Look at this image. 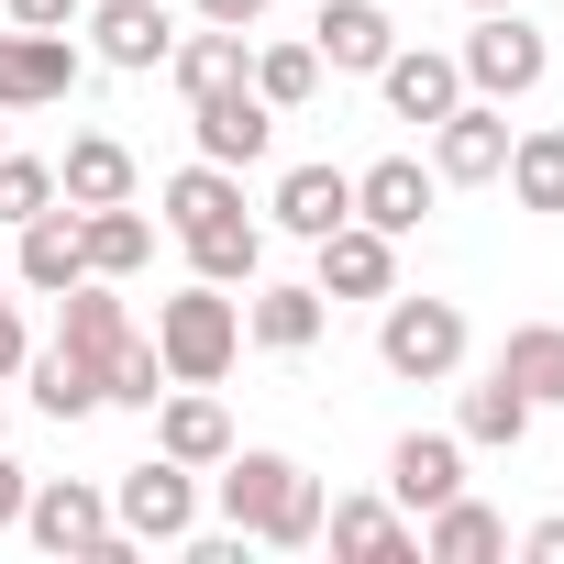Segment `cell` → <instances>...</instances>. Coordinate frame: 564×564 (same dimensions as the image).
<instances>
[{
	"label": "cell",
	"instance_id": "cell-32",
	"mask_svg": "<svg viewBox=\"0 0 564 564\" xmlns=\"http://www.w3.org/2000/svg\"><path fill=\"white\" fill-rule=\"evenodd\" d=\"M243 78H254V100H265L276 122L322 100V56H311V34H300V45H254V67H243Z\"/></svg>",
	"mask_w": 564,
	"mask_h": 564
},
{
	"label": "cell",
	"instance_id": "cell-18",
	"mask_svg": "<svg viewBox=\"0 0 564 564\" xmlns=\"http://www.w3.org/2000/svg\"><path fill=\"white\" fill-rule=\"evenodd\" d=\"M144 421H155V454H177V465H199V476L232 454V410H221L210 388H166Z\"/></svg>",
	"mask_w": 564,
	"mask_h": 564
},
{
	"label": "cell",
	"instance_id": "cell-23",
	"mask_svg": "<svg viewBox=\"0 0 564 564\" xmlns=\"http://www.w3.org/2000/svg\"><path fill=\"white\" fill-rule=\"evenodd\" d=\"M23 377H34V410H45V421H89V410H111V399H100V355H78V344L23 355Z\"/></svg>",
	"mask_w": 564,
	"mask_h": 564
},
{
	"label": "cell",
	"instance_id": "cell-17",
	"mask_svg": "<svg viewBox=\"0 0 564 564\" xmlns=\"http://www.w3.org/2000/svg\"><path fill=\"white\" fill-rule=\"evenodd\" d=\"M432 199H443V177H432L421 155H377V166L355 177V221H377V232H421Z\"/></svg>",
	"mask_w": 564,
	"mask_h": 564
},
{
	"label": "cell",
	"instance_id": "cell-3",
	"mask_svg": "<svg viewBox=\"0 0 564 564\" xmlns=\"http://www.w3.org/2000/svg\"><path fill=\"white\" fill-rule=\"evenodd\" d=\"M465 344H476V333H465L454 300H399V289H388V311H377V366H388V377L443 388V377L465 366Z\"/></svg>",
	"mask_w": 564,
	"mask_h": 564
},
{
	"label": "cell",
	"instance_id": "cell-41",
	"mask_svg": "<svg viewBox=\"0 0 564 564\" xmlns=\"http://www.w3.org/2000/svg\"><path fill=\"white\" fill-rule=\"evenodd\" d=\"M0 432H12V421H0Z\"/></svg>",
	"mask_w": 564,
	"mask_h": 564
},
{
	"label": "cell",
	"instance_id": "cell-30",
	"mask_svg": "<svg viewBox=\"0 0 564 564\" xmlns=\"http://www.w3.org/2000/svg\"><path fill=\"white\" fill-rule=\"evenodd\" d=\"M133 333V311L111 300V276H78V289H56V344H78V355H111Z\"/></svg>",
	"mask_w": 564,
	"mask_h": 564
},
{
	"label": "cell",
	"instance_id": "cell-22",
	"mask_svg": "<svg viewBox=\"0 0 564 564\" xmlns=\"http://www.w3.org/2000/svg\"><path fill=\"white\" fill-rule=\"evenodd\" d=\"M56 199H67V210H111V199H133V144H122V133H78V144L56 155Z\"/></svg>",
	"mask_w": 564,
	"mask_h": 564
},
{
	"label": "cell",
	"instance_id": "cell-1",
	"mask_svg": "<svg viewBox=\"0 0 564 564\" xmlns=\"http://www.w3.org/2000/svg\"><path fill=\"white\" fill-rule=\"evenodd\" d=\"M210 498H221V520H232L243 542H265V553H311V542H322V476L289 465V454H265V443H232V454L210 465Z\"/></svg>",
	"mask_w": 564,
	"mask_h": 564
},
{
	"label": "cell",
	"instance_id": "cell-36",
	"mask_svg": "<svg viewBox=\"0 0 564 564\" xmlns=\"http://www.w3.org/2000/svg\"><path fill=\"white\" fill-rule=\"evenodd\" d=\"M0 12H12L23 34H78V12H89V0H0Z\"/></svg>",
	"mask_w": 564,
	"mask_h": 564
},
{
	"label": "cell",
	"instance_id": "cell-34",
	"mask_svg": "<svg viewBox=\"0 0 564 564\" xmlns=\"http://www.w3.org/2000/svg\"><path fill=\"white\" fill-rule=\"evenodd\" d=\"M45 199H56V166H45V155H12V144H0V221L23 232Z\"/></svg>",
	"mask_w": 564,
	"mask_h": 564
},
{
	"label": "cell",
	"instance_id": "cell-40",
	"mask_svg": "<svg viewBox=\"0 0 564 564\" xmlns=\"http://www.w3.org/2000/svg\"><path fill=\"white\" fill-rule=\"evenodd\" d=\"M465 12H509V0H465Z\"/></svg>",
	"mask_w": 564,
	"mask_h": 564
},
{
	"label": "cell",
	"instance_id": "cell-35",
	"mask_svg": "<svg viewBox=\"0 0 564 564\" xmlns=\"http://www.w3.org/2000/svg\"><path fill=\"white\" fill-rule=\"evenodd\" d=\"M23 355H34V333H23V289L0 276V377H23Z\"/></svg>",
	"mask_w": 564,
	"mask_h": 564
},
{
	"label": "cell",
	"instance_id": "cell-29",
	"mask_svg": "<svg viewBox=\"0 0 564 564\" xmlns=\"http://www.w3.org/2000/svg\"><path fill=\"white\" fill-rule=\"evenodd\" d=\"M498 177H509V199H520V210H542V221H553V210H564V133H553V122L509 133V166H498Z\"/></svg>",
	"mask_w": 564,
	"mask_h": 564
},
{
	"label": "cell",
	"instance_id": "cell-14",
	"mask_svg": "<svg viewBox=\"0 0 564 564\" xmlns=\"http://www.w3.org/2000/svg\"><path fill=\"white\" fill-rule=\"evenodd\" d=\"M78 34H89V56L100 67H122V78H144V67H166V0H100V12H78Z\"/></svg>",
	"mask_w": 564,
	"mask_h": 564
},
{
	"label": "cell",
	"instance_id": "cell-20",
	"mask_svg": "<svg viewBox=\"0 0 564 564\" xmlns=\"http://www.w3.org/2000/svg\"><path fill=\"white\" fill-rule=\"evenodd\" d=\"M509 553V520L487 509V498H443V509H421V564H498Z\"/></svg>",
	"mask_w": 564,
	"mask_h": 564
},
{
	"label": "cell",
	"instance_id": "cell-16",
	"mask_svg": "<svg viewBox=\"0 0 564 564\" xmlns=\"http://www.w3.org/2000/svg\"><path fill=\"white\" fill-rule=\"evenodd\" d=\"M465 487V432H399L388 443V498L421 520V509H443Z\"/></svg>",
	"mask_w": 564,
	"mask_h": 564
},
{
	"label": "cell",
	"instance_id": "cell-33",
	"mask_svg": "<svg viewBox=\"0 0 564 564\" xmlns=\"http://www.w3.org/2000/svg\"><path fill=\"white\" fill-rule=\"evenodd\" d=\"M166 388H177V377H166V355H155V333H122V344L100 355V399H111V410H155Z\"/></svg>",
	"mask_w": 564,
	"mask_h": 564
},
{
	"label": "cell",
	"instance_id": "cell-21",
	"mask_svg": "<svg viewBox=\"0 0 564 564\" xmlns=\"http://www.w3.org/2000/svg\"><path fill=\"white\" fill-rule=\"evenodd\" d=\"M265 221L300 232V243H322L333 221H355V177H344V166H289V177H276V199H265Z\"/></svg>",
	"mask_w": 564,
	"mask_h": 564
},
{
	"label": "cell",
	"instance_id": "cell-27",
	"mask_svg": "<svg viewBox=\"0 0 564 564\" xmlns=\"http://www.w3.org/2000/svg\"><path fill=\"white\" fill-rule=\"evenodd\" d=\"M78 221H89V276H111V289H122V276H144V265H155V221H144L133 199L78 210Z\"/></svg>",
	"mask_w": 564,
	"mask_h": 564
},
{
	"label": "cell",
	"instance_id": "cell-7",
	"mask_svg": "<svg viewBox=\"0 0 564 564\" xmlns=\"http://www.w3.org/2000/svg\"><path fill=\"white\" fill-rule=\"evenodd\" d=\"M498 166H509V111L465 89V100L432 122V177H443V188H498Z\"/></svg>",
	"mask_w": 564,
	"mask_h": 564
},
{
	"label": "cell",
	"instance_id": "cell-42",
	"mask_svg": "<svg viewBox=\"0 0 564 564\" xmlns=\"http://www.w3.org/2000/svg\"><path fill=\"white\" fill-rule=\"evenodd\" d=\"M0 122H12V111H0Z\"/></svg>",
	"mask_w": 564,
	"mask_h": 564
},
{
	"label": "cell",
	"instance_id": "cell-31",
	"mask_svg": "<svg viewBox=\"0 0 564 564\" xmlns=\"http://www.w3.org/2000/svg\"><path fill=\"white\" fill-rule=\"evenodd\" d=\"M531 421H542V410H531L498 366H487V388H465V410H454V432H465V443H498V454H520V443H531Z\"/></svg>",
	"mask_w": 564,
	"mask_h": 564
},
{
	"label": "cell",
	"instance_id": "cell-26",
	"mask_svg": "<svg viewBox=\"0 0 564 564\" xmlns=\"http://www.w3.org/2000/svg\"><path fill=\"white\" fill-rule=\"evenodd\" d=\"M498 377L531 399V410H564V322H520L498 344Z\"/></svg>",
	"mask_w": 564,
	"mask_h": 564
},
{
	"label": "cell",
	"instance_id": "cell-10",
	"mask_svg": "<svg viewBox=\"0 0 564 564\" xmlns=\"http://www.w3.org/2000/svg\"><path fill=\"white\" fill-rule=\"evenodd\" d=\"M188 133H199V155H210V166H232V177H243V166L276 144V111L254 100V78H232V89H199V100H188Z\"/></svg>",
	"mask_w": 564,
	"mask_h": 564
},
{
	"label": "cell",
	"instance_id": "cell-39",
	"mask_svg": "<svg viewBox=\"0 0 564 564\" xmlns=\"http://www.w3.org/2000/svg\"><path fill=\"white\" fill-rule=\"evenodd\" d=\"M520 553H531V564H564V520H531V531H520Z\"/></svg>",
	"mask_w": 564,
	"mask_h": 564
},
{
	"label": "cell",
	"instance_id": "cell-19",
	"mask_svg": "<svg viewBox=\"0 0 564 564\" xmlns=\"http://www.w3.org/2000/svg\"><path fill=\"white\" fill-rule=\"evenodd\" d=\"M322 542H333V553H366V564H410V553H421V520L388 509V498H333V509H322Z\"/></svg>",
	"mask_w": 564,
	"mask_h": 564
},
{
	"label": "cell",
	"instance_id": "cell-6",
	"mask_svg": "<svg viewBox=\"0 0 564 564\" xmlns=\"http://www.w3.org/2000/svg\"><path fill=\"white\" fill-rule=\"evenodd\" d=\"M23 531H34L45 553H89V564H133V542H122V520H111V498H100L89 476H45V487L23 498Z\"/></svg>",
	"mask_w": 564,
	"mask_h": 564
},
{
	"label": "cell",
	"instance_id": "cell-5",
	"mask_svg": "<svg viewBox=\"0 0 564 564\" xmlns=\"http://www.w3.org/2000/svg\"><path fill=\"white\" fill-rule=\"evenodd\" d=\"M111 520H122L133 553H144V542H188V531H199V465H177V454L122 465V476H111Z\"/></svg>",
	"mask_w": 564,
	"mask_h": 564
},
{
	"label": "cell",
	"instance_id": "cell-13",
	"mask_svg": "<svg viewBox=\"0 0 564 564\" xmlns=\"http://www.w3.org/2000/svg\"><path fill=\"white\" fill-rule=\"evenodd\" d=\"M322 322H333V300L311 289V276H254L243 289V344H265V355H311Z\"/></svg>",
	"mask_w": 564,
	"mask_h": 564
},
{
	"label": "cell",
	"instance_id": "cell-37",
	"mask_svg": "<svg viewBox=\"0 0 564 564\" xmlns=\"http://www.w3.org/2000/svg\"><path fill=\"white\" fill-rule=\"evenodd\" d=\"M188 12H199V23H221V34H254L276 0H188Z\"/></svg>",
	"mask_w": 564,
	"mask_h": 564
},
{
	"label": "cell",
	"instance_id": "cell-2",
	"mask_svg": "<svg viewBox=\"0 0 564 564\" xmlns=\"http://www.w3.org/2000/svg\"><path fill=\"white\" fill-rule=\"evenodd\" d=\"M155 355H166L177 388H221L232 355H243V300L210 289V276H188L177 300H155Z\"/></svg>",
	"mask_w": 564,
	"mask_h": 564
},
{
	"label": "cell",
	"instance_id": "cell-28",
	"mask_svg": "<svg viewBox=\"0 0 564 564\" xmlns=\"http://www.w3.org/2000/svg\"><path fill=\"white\" fill-rule=\"evenodd\" d=\"M243 67H254V34H221V23H199V34L166 45V78H177L188 100H199V89H232Z\"/></svg>",
	"mask_w": 564,
	"mask_h": 564
},
{
	"label": "cell",
	"instance_id": "cell-8",
	"mask_svg": "<svg viewBox=\"0 0 564 564\" xmlns=\"http://www.w3.org/2000/svg\"><path fill=\"white\" fill-rule=\"evenodd\" d=\"M311 254H322V265H311L322 300H388V289H399V232H377V221H333Z\"/></svg>",
	"mask_w": 564,
	"mask_h": 564
},
{
	"label": "cell",
	"instance_id": "cell-9",
	"mask_svg": "<svg viewBox=\"0 0 564 564\" xmlns=\"http://www.w3.org/2000/svg\"><path fill=\"white\" fill-rule=\"evenodd\" d=\"M89 78V56H78V34H0V111H45V100H67Z\"/></svg>",
	"mask_w": 564,
	"mask_h": 564
},
{
	"label": "cell",
	"instance_id": "cell-11",
	"mask_svg": "<svg viewBox=\"0 0 564 564\" xmlns=\"http://www.w3.org/2000/svg\"><path fill=\"white\" fill-rule=\"evenodd\" d=\"M78 276H89V221H78L67 199H45V210L23 221V243H12V289L56 300V289H78Z\"/></svg>",
	"mask_w": 564,
	"mask_h": 564
},
{
	"label": "cell",
	"instance_id": "cell-4",
	"mask_svg": "<svg viewBox=\"0 0 564 564\" xmlns=\"http://www.w3.org/2000/svg\"><path fill=\"white\" fill-rule=\"evenodd\" d=\"M454 67H465V89H476V100H498V111H509V100H531V89L553 78V45L520 23V0H509V12H476V34L454 45Z\"/></svg>",
	"mask_w": 564,
	"mask_h": 564
},
{
	"label": "cell",
	"instance_id": "cell-12",
	"mask_svg": "<svg viewBox=\"0 0 564 564\" xmlns=\"http://www.w3.org/2000/svg\"><path fill=\"white\" fill-rule=\"evenodd\" d=\"M388 45H399L388 0H322V12H311V56H322V78H377Z\"/></svg>",
	"mask_w": 564,
	"mask_h": 564
},
{
	"label": "cell",
	"instance_id": "cell-25",
	"mask_svg": "<svg viewBox=\"0 0 564 564\" xmlns=\"http://www.w3.org/2000/svg\"><path fill=\"white\" fill-rule=\"evenodd\" d=\"M232 210H243V177H232V166H210V155H199V166H177V177L155 188V221H166V232H199V221H232Z\"/></svg>",
	"mask_w": 564,
	"mask_h": 564
},
{
	"label": "cell",
	"instance_id": "cell-15",
	"mask_svg": "<svg viewBox=\"0 0 564 564\" xmlns=\"http://www.w3.org/2000/svg\"><path fill=\"white\" fill-rule=\"evenodd\" d=\"M377 89H388V122H421V133H432V122L465 100V67H454V56H432V45H388Z\"/></svg>",
	"mask_w": 564,
	"mask_h": 564
},
{
	"label": "cell",
	"instance_id": "cell-38",
	"mask_svg": "<svg viewBox=\"0 0 564 564\" xmlns=\"http://www.w3.org/2000/svg\"><path fill=\"white\" fill-rule=\"evenodd\" d=\"M23 498H34V476H23L12 454H0V531H23Z\"/></svg>",
	"mask_w": 564,
	"mask_h": 564
},
{
	"label": "cell",
	"instance_id": "cell-24",
	"mask_svg": "<svg viewBox=\"0 0 564 564\" xmlns=\"http://www.w3.org/2000/svg\"><path fill=\"white\" fill-rule=\"evenodd\" d=\"M188 243V276H210V289H254L265 276V232L232 210V221H199V232H177Z\"/></svg>",
	"mask_w": 564,
	"mask_h": 564
}]
</instances>
